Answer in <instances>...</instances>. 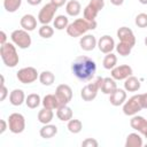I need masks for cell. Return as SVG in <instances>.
<instances>
[{"label":"cell","instance_id":"8fae6325","mask_svg":"<svg viewBox=\"0 0 147 147\" xmlns=\"http://www.w3.org/2000/svg\"><path fill=\"white\" fill-rule=\"evenodd\" d=\"M55 95L60 105H68L72 99V90L67 84H60L55 90Z\"/></svg>","mask_w":147,"mask_h":147},{"label":"cell","instance_id":"d6a6232c","mask_svg":"<svg viewBox=\"0 0 147 147\" xmlns=\"http://www.w3.org/2000/svg\"><path fill=\"white\" fill-rule=\"evenodd\" d=\"M22 5V0H3V8L8 13H15Z\"/></svg>","mask_w":147,"mask_h":147},{"label":"cell","instance_id":"ee69618b","mask_svg":"<svg viewBox=\"0 0 147 147\" xmlns=\"http://www.w3.org/2000/svg\"><path fill=\"white\" fill-rule=\"evenodd\" d=\"M41 1H42V0H26V2H28L29 5H31V6H37V5H39Z\"/></svg>","mask_w":147,"mask_h":147},{"label":"cell","instance_id":"7dc6e473","mask_svg":"<svg viewBox=\"0 0 147 147\" xmlns=\"http://www.w3.org/2000/svg\"><path fill=\"white\" fill-rule=\"evenodd\" d=\"M145 45L147 46V36H146V38H145Z\"/></svg>","mask_w":147,"mask_h":147},{"label":"cell","instance_id":"9c48e42d","mask_svg":"<svg viewBox=\"0 0 147 147\" xmlns=\"http://www.w3.org/2000/svg\"><path fill=\"white\" fill-rule=\"evenodd\" d=\"M57 10V7L53 5L52 2H48L41 7L38 14V21L41 24H49L52 21H54L55 13Z\"/></svg>","mask_w":147,"mask_h":147},{"label":"cell","instance_id":"ffe728a7","mask_svg":"<svg viewBox=\"0 0 147 147\" xmlns=\"http://www.w3.org/2000/svg\"><path fill=\"white\" fill-rule=\"evenodd\" d=\"M116 88H117V84H116V80L113 77H106V78H103L102 85H101V88H100L103 94H108L109 95Z\"/></svg>","mask_w":147,"mask_h":147},{"label":"cell","instance_id":"ab89813d","mask_svg":"<svg viewBox=\"0 0 147 147\" xmlns=\"http://www.w3.org/2000/svg\"><path fill=\"white\" fill-rule=\"evenodd\" d=\"M1 123V127H0V134H2L7 129H8V122H6L5 119H1L0 121Z\"/></svg>","mask_w":147,"mask_h":147},{"label":"cell","instance_id":"cb8c5ba5","mask_svg":"<svg viewBox=\"0 0 147 147\" xmlns=\"http://www.w3.org/2000/svg\"><path fill=\"white\" fill-rule=\"evenodd\" d=\"M140 86H141L140 80L134 76L127 77L124 82V90L126 92H137L140 88Z\"/></svg>","mask_w":147,"mask_h":147},{"label":"cell","instance_id":"83f0119b","mask_svg":"<svg viewBox=\"0 0 147 147\" xmlns=\"http://www.w3.org/2000/svg\"><path fill=\"white\" fill-rule=\"evenodd\" d=\"M39 82L45 85V86H51L54 82H55V76L52 71H48V70H45L39 74Z\"/></svg>","mask_w":147,"mask_h":147},{"label":"cell","instance_id":"4dcf8cb0","mask_svg":"<svg viewBox=\"0 0 147 147\" xmlns=\"http://www.w3.org/2000/svg\"><path fill=\"white\" fill-rule=\"evenodd\" d=\"M53 24H54V28L56 30H64L69 25V18L67 16H64V15H57L54 18Z\"/></svg>","mask_w":147,"mask_h":147},{"label":"cell","instance_id":"f1b7e54d","mask_svg":"<svg viewBox=\"0 0 147 147\" xmlns=\"http://www.w3.org/2000/svg\"><path fill=\"white\" fill-rule=\"evenodd\" d=\"M117 64V56L114 53H108L106 54L103 61H102V65L105 69L107 70H111L113 68H115Z\"/></svg>","mask_w":147,"mask_h":147},{"label":"cell","instance_id":"f546056e","mask_svg":"<svg viewBox=\"0 0 147 147\" xmlns=\"http://www.w3.org/2000/svg\"><path fill=\"white\" fill-rule=\"evenodd\" d=\"M41 103V99H40V95L37 94V93H31L26 96L25 99V105L28 106V108L30 109H34L37 108L39 105Z\"/></svg>","mask_w":147,"mask_h":147},{"label":"cell","instance_id":"8992f818","mask_svg":"<svg viewBox=\"0 0 147 147\" xmlns=\"http://www.w3.org/2000/svg\"><path fill=\"white\" fill-rule=\"evenodd\" d=\"M8 129L11 133L18 134L22 133L25 129V118L20 113H13L8 117Z\"/></svg>","mask_w":147,"mask_h":147},{"label":"cell","instance_id":"5b68a950","mask_svg":"<svg viewBox=\"0 0 147 147\" xmlns=\"http://www.w3.org/2000/svg\"><path fill=\"white\" fill-rule=\"evenodd\" d=\"M10 39H11V42L21 48V49H26L31 46V36L29 34V31L24 30V29H17V30H14L10 34Z\"/></svg>","mask_w":147,"mask_h":147},{"label":"cell","instance_id":"d6986e66","mask_svg":"<svg viewBox=\"0 0 147 147\" xmlns=\"http://www.w3.org/2000/svg\"><path fill=\"white\" fill-rule=\"evenodd\" d=\"M25 94L23 92V90L21 88H15L10 93H9V102L13 105V106H21L23 102H25Z\"/></svg>","mask_w":147,"mask_h":147},{"label":"cell","instance_id":"30bf717a","mask_svg":"<svg viewBox=\"0 0 147 147\" xmlns=\"http://www.w3.org/2000/svg\"><path fill=\"white\" fill-rule=\"evenodd\" d=\"M142 109L141 103H140V98L139 94L131 96L129 100H126L123 103V113L126 116H133L137 115L140 110Z\"/></svg>","mask_w":147,"mask_h":147},{"label":"cell","instance_id":"e575fe53","mask_svg":"<svg viewBox=\"0 0 147 147\" xmlns=\"http://www.w3.org/2000/svg\"><path fill=\"white\" fill-rule=\"evenodd\" d=\"M115 48H116L117 53H118L121 56H127V55L131 53V51H132L133 46H131V45H129V44H125V42L119 41V42L115 46Z\"/></svg>","mask_w":147,"mask_h":147},{"label":"cell","instance_id":"2e32d148","mask_svg":"<svg viewBox=\"0 0 147 147\" xmlns=\"http://www.w3.org/2000/svg\"><path fill=\"white\" fill-rule=\"evenodd\" d=\"M126 101V91L123 88H116L111 94H109V102L110 105L118 107Z\"/></svg>","mask_w":147,"mask_h":147},{"label":"cell","instance_id":"4316f807","mask_svg":"<svg viewBox=\"0 0 147 147\" xmlns=\"http://www.w3.org/2000/svg\"><path fill=\"white\" fill-rule=\"evenodd\" d=\"M54 117V113L53 109H48V108H42L41 110H39L38 113V121L41 124H48L52 122Z\"/></svg>","mask_w":147,"mask_h":147},{"label":"cell","instance_id":"277c9868","mask_svg":"<svg viewBox=\"0 0 147 147\" xmlns=\"http://www.w3.org/2000/svg\"><path fill=\"white\" fill-rule=\"evenodd\" d=\"M102 80L103 78L102 77H96L92 83H88L86 84L82 91H80V96L84 101H92L96 98L98 95V92L99 90L101 88V85H102Z\"/></svg>","mask_w":147,"mask_h":147},{"label":"cell","instance_id":"bcb514c9","mask_svg":"<svg viewBox=\"0 0 147 147\" xmlns=\"http://www.w3.org/2000/svg\"><path fill=\"white\" fill-rule=\"evenodd\" d=\"M144 137H145V138H146V139H147V131H146V132H145V133H144Z\"/></svg>","mask_w":147,"mask_h":147},{"label":"cell","instance_id":"4fadbf2b","mask_svg":"<svg viewBox=\"0 0 147 147\" xmlns=\"http://www.w3.org/2000/svg\"><path fill=\"white\" fill-rule=\"evenodd\" d=\"M98 48L100 49L101 53L103 54H108V53H111L113 49L115 48V41L113 39V37L108 36V34H105L102 37H100V39L98 40Z\"/></svg>","mask_w":147,"mask_h":147},{"label":"cell","instance_id":"b9f144b4","mask_svg":"<svg viewBox=\"0 0 147 147\" xmlns=\"http://www.w3.org/2000/svg\"><path fill=\"white\" fill-rule=\"evenodd\" d=\"M7 42V34L5 31H0V45H3Z\"/></svg>","mask_w":147,"mask_h":147},{"label":"cell","instance_id":"484cf974","mask_svg":"<svg viewBox=\"0 0 147 147\" xmlns=\"http://www.w3.org/2000/svg\"><path fill=\"white\" fill-rule=\"evenodd\" d=\"M144 142H142V138L140 137V134L132 132L126 137L125 140V147H142Z\"/></svg>","mask_w":147,"mask_h":147},{"label":"cell","instance_id":"44dd1931","mask_svg":"<svg viewBox=\"0 0 147 147\" xmlns=\"http://www.w3.org/2000/svg\"><path fill=\"white\" fill-rule=\"evenodd\" d=\"M56 116L62 122H68L72 118V109L68 105H62L56 109Z\"/></svg>","mask_w":147,"mask_h":147},{"label":"cell","instance_id":"1f68e13d","mask_svg":"<svg viewBox=\"0 0 147 147\" xmlns=\"http://www.w3.org/2000/svg\"><path fill=\"white\" fill-rule=\"evenodd\" d=\"M67 129L69 130V132L74 133V134H77L82 131L83 129V123L79 121V119H76V118H71L70 121H68V124H67Z\"/></svg>","mask_w":147,"mask_h":147},{"label":"cell","instance_id":"7c38bea8","mask_svg":"<svg viewBox=\"0 0 147 147\" xmlns=\"http://www.w3.org/2000/svg\"><path fill=\"white\" fill-rule=\"evenodd\" d=\"M132 74H133V70L129 64H121L111 69L110 76L115 80H125L127 77L132 76Z\"/></svg>","mask_w":147,"mask_h":147},{"label":"cell","instance_id":"d590c367","mask_svg":"<svg viewBox=\"0 0 147 147\" xmlns=\"http://www.w3.org/2000/svg\"><path fill=\"white\" fill-rule=\"evenodd\" d=\"M134 23L138 28H147V14L146 13H140L136 16Z\"/></svg>","mask_w":147,"mask_h":147},{"label":"cell","instance_id":"3957f363","mask_svg":"<svg viewBox=\"0 0 147 147\" xmlns=\"http://www.w3.org/2000/svg\"><path fill=\"white\" fill-rule=\"evenodd\" d=\"M0 56L3 64L8 68H14L20 62V56L16 51V46L13 42H6L0 47Z\"/></svg>","mask_w":147,"mask_h":147},{"label":"cell","instance_id":"d4e9b609","mask_svg":"<svg viewBox=\"0 0 147 147\" xmlns=\"http://www.w3.org/2000/svg\"><path fill=\"white\" fill-rule=\"evenodd\" d=\"M56 133H57V127H56V125H53V124H51V123L44 124V126L39 130V134H40V137L44 138V139H51V138H53Z\"/></svg>","mask_w":147,"mask_h":147},{"label":"cell","instance_id":"7bdbcfd3","mask_svg":"<svg viewBox=\"0 0 147 147\" xmlns=\"http://www.w3.org/2000/svg\"><path fill=\"white\" fill-rule=\"evenodd\" d=\"M124 0H110V3L114 6H122Z\"/></svg>","mask_w":147,"mask_h":147},{"label":"cell","instance_id":"6da1fadb","mask_svg":"<svg viewBox=\"0 0 147 147\" xmlns=\"http://www.w3.org/2000/svg\"><path fill=\"white\" fill-rule=\"evenodd\" d=\"M71 71L77 79L82 82H88L94 77L96 72V64L91 57L82 55L72 61Z\"/></svg>","mask_w":147,"mask_h":147},{"label":"cell","instance_id":"603a6c76","mask_svg":"<svg viewBox=\"0 0 147 147\" xmlns=\"http://www.w3.org/2000/svg\"><path fill=\"white\" fill-rule=\"evenodd\" d=\"M65 11L69 16H78L82 11V6L80 2L77 0H70L65 5Z\"/></svg>","mask_w":147,"mask_h":147},{"label":"cell","instance_id":"ba28073f","mask_svg":"<svg viewBox=\"0 0 147 147\" xmlns=\"http://www.w3.org/2000/svg\"><path fill=\"white\" fill-rule=\"evenodd\" d=\"M16 77L20 83L22 84H31L39 78V74L37 72V69L33 67H25L20 69L16 72Z\"/></svg>","mask_w":147,"mask_h":147},{"label":"cell","instance_id":"74e56055","mask_svg":"<svg viewBox=\"0 0 147 147\" xmlns=\"http://www.w3.org/2000/svg\"><path fill=\"white\" fill-rule=\"evenodd\" d=\"M0 101H3L6 98H7V95L9 94L8 93V90H7V87L5 86V84L3 85H0Z\"/></svg>","mask_w":147,"mask_h":147},{"label":"cell","instance_id":"52a82bcc","mask_svg":"<svg viewBox=\"0 0 147 147\" xmlns=\"http://www.w3.org/2000/svg\"><path fill=\"white\" fill-rule=\"evenodd\" d=\"M105 7V0H90L88 5L84 8L83 15L87 21H95L98 14Z\"/></svg>","mask_w":147,"mask_h":147},{"label":"cell","instance_id":"7a4b0ae2","mask_svg":"<svg viewBox=\"0 0 147 147\" xmlns=\"http://www.w3.org/2000/svg\"><path fill=\"white\" fill-rule=\"evenodd\" d=\"M96 28V21H87L86 18H77L74 22L69 23L67 30V33L70 37H82L87 31L94 30Z\"/></svg>","mask_w":147,"mask_h":147},{"label":"cell","instance_id":"e0dca14e","mask_svg":"<svg viewBox=\"0 0 147 147\" xmlns=\"http://www.w3.org/2000/svg\"><path fill=\"white\" fill-rule=\"evenodd\" d=\"M130 125L133 130L138 131L141 134H144L147 131V119L142 116L133 115L132 118L130 119Z\"/></svg>","mask_w":147,"mask_h":147},{"label":"cell","instance_id":"9a60e30c","mask_svg":"<svg viewBox=\"0 0 147 147\" xmlns=\"http://www.w3.org/2000/svg\"><path fill=\"white\" fill-rule=\"evenodd\" d=\"M96 45H98V40L93 34H86L85 33L79 39V46L83 51H86V52L93 51L96 47Z\"/></svg>","mask_w":147,"mask_h":147},{"label":"cell","instance_id":"836d02e7","mask_svg":"<svg viewBox=\"0 0 147 147\" xmlns=\"http://www.w3.org/2000/svg\"><path fill=\"white\" fill-rule=\"evenodd\" d=\"M38 33L44 39H49L54 34V29L49 24H41V26L38 30Z\"/></svg>","mask_w":147,"mask_h":147},{"label":"cell","instance_id":"60d3db41","mask_svg":"<svg viewBox=\"0 0 147 147\" xmlns=\"http://www.w3.org/2000/svg\"><path fill=\"white\" fill-rule=\"evenodd\" d=\"M49 2H52L53 5H55V6L59 8V7H62V6H64V3L67 2V0H51Z\"/></svg>","mask_w":147,"mask_h":147},{"label":"cell","instance_id":"f6af8a7d","mask_svg":"<svg viewBox=\"0 0 147 147\" xmlns=\"http://www.w3.org/2000/svg\"><path fill=\"white\" fill-rule=\"evenodd\" d=\"M141 5H147V0H138Z\"/></svg>","mask_w":147,"mask_h":147},{"label":"cell","instance_id":"5bb4252c","mask_svg":"<svg viewBox=\"0 0 147 147\" xmlns=\"http://www.w3.org/2000/svg\"><path fill=\"white\" fill-rule=\"evenodd\" d=\"M117 37H118L119 41H122V42L129 44L131 46L136 45V37H134L133 31L130 28H126V26L119 28L117 30Z\"/></svg>","mask_w":147,"mask_h":147},{"label":"cell","instance_id":"7402d4cb","mask_svg":"<svg viewBox=\"0 0 147 147\" xmlns=\"http://www.w3.org/2000/svg\"><path fill=\"white\" fill-rule=\"evenodd\" d=\"M41 103L44 106V108H48V109H57L61 105L56 98L55 94H46L44 96V99L41 100Z\"/></svg>","mask_w":147,"mask_h":147},{"label":"cell","instance_id":"8d00e7d4","mask_svg":"<svg viewBox=\"0 0 147 147\" xmlns=\"http://www.w3.org/2000/svg\"><path fill=\"white\" fill-rule=\"evenodd\" d=\"M82 146L83 147H98L99 142L93 138H87L84 141H82Z\"/></svg>","mask_w":147,"mask_h":147},{"label":"cell","instance_id":"ac0fdd59","mask_svg":"<svg viewBox=\"0 0 147 147\" xmlns=\"http://www.w3.org/2000/svg\"><path fill=\"white\" fill-rule=\"evenodd\" d=\"M20 24H21L22 29H24L26 31H33L37 28V18L31 14H25L21 17Z\"/></svg>","mask_w":147,"mask_h":147},{"label":"cell","instance_id":"f35d334b","mask_svg":"<svg viewBox=\"0 0 147 147\" xmlns=\"http://www.w3.org/2000/svg\"><path fill=\"white\" fill-rule=\"evenodd\" d=\"M139 98H140V103L142 109H147V93L139 94Z\"/></svg>","mask_w":147,"mask_h":147}]
</instances>
